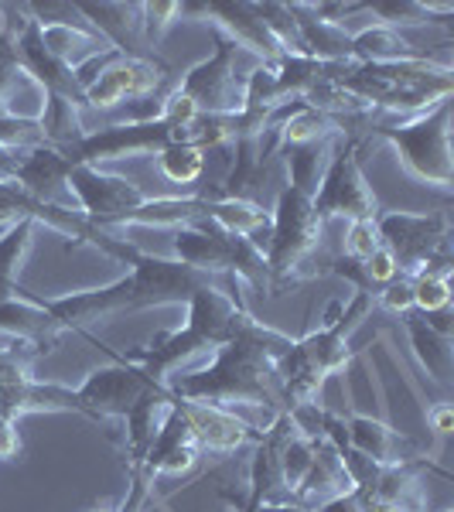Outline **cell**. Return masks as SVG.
Returning a JSON list of instances; mask_svg holds the SVG:
<instances>
[{
  "label": "cell",
  "mask_w": 454,
  "mask_h": 512,
  "mask_svg": "<svg viewBox=\"0 0 454 512\" xmlns=\"http://www.w3.org/2000/svg\"><path fill=\"white\" fill-rule=\"evenodd\" d=\"M113 366H99L86 376L76 396L86 407V417L93 424H106V420H123L130 410L144 400L147 393L158 390V379H151L137 362H127L120 352H113Z\"/></svg>",
  "instance_id": "obj_13"
},
{
  "label": "cell",
  "mask_w": 454,
  "mask_h": 512,
  "mask_svg": "<svg viewBox=\"0 0 454 512\" xmlns=\"http://www.w3.org/2000/svg\"><path fill=\"white\" fill-rule=\"evenodd\" d=\"M188 308V321L178 332H164L154 338L147 349L127 352L123 359L137 362L151 379L164 383L185 359H192L198 352H216L229 338L243 332V325L250 321V308H246L243 284L236 277H226L222 284L202 287L192 294Z\"/></svg>",
  "instance_id": "obj_3"
},
{
  "label": "cell",
  "mask_w": 454,
  "mask_h": 512,
  "mask_svg": "<svg viewBox=\"0 0 454 512\" xmlns=\"http://www.w3.org/2000/svg\"><path fill=\"white\" fill-rule=\"evenodd\" d=\"M376 301L383 304L386 311H393V315H403V311L414 308V280L400 274L396 280H390L383 291H379Z\"/></svg>",
  "instance_id": "obj_36"
},
{
  "label": "cell",
  "mask_w": 454,
  "mask_h": 512,
  "mask_svg": "<svg viewBox=\"0 0 454 512\" xmlns=\"http://www.w3.org/2000/svg\"><path fill=\"white\" fill-rule=\"evenodd\" d=\"M427 427L437 434V437H448L451 427H454V407L448 400L434 403V407H427Z\"/></svg>",
  "instance_id": "obj_38"
},
{
  "label": "cell",
  "mask_w": 454,
  "mask_h": 512,
  "mask_svg": "<svg viewBox=\"0 0 454 512\" xmlns=\"http://www.w3.org/2000/svg\"><path fill=\"white\" fill-rule=\"evenodd\" d=\"M246 509L250 512H311V509H301V506H250V502H246Z\"/></svg>",
  "instance_id": "obj_40"
},
{
  "label": "cell",
  "mask_w": 454,
  "mask_h": 512,
  "mask_svg": "<svg viewBox=\"0 0 454 512\" xmlns=\"http://www.w3.org/2000/svg\"><path fill=\"white\" fill-rule=\"evenodd\" d=\"M158 171L175 185H195L205 171V151L192 144H168L158 151Z\"/></svg>",
  "instance_id": "obj_30"
},
{
  "label": "cell",
  "mask_w": 454,
  "mask_h": 512,
  "mask_svg": "<svg viewBox=\"0 0 454 512\" xmlns=\"http://www.w3.org/2000/svg\"><path fill=\"white\" fill-rule=\"evenodd\" d=\"M181 4L178 0H154V4H144V38L151 48H158V41L168 35V28L178 21Z\"/></svg>",
  "instance_id": "obj_34"
},
{
  "label": "cell",
  "mask_w": 454,
  "mask_h": 512,
  "mask_svg": "<svg viewBox=\"0 0 454 512\" xmlns=\"http://www.w3.org/2000/svg\"><path fill=\"white\" fill-rule=\"evenodd\" d=\"M345 431H349L352 448H356L359 454H366V458L379 468L431 461V451H427L424 441L396 431V427L386 424V420L359 414V410H349V414H345Z\"/></svg>",
  "instance_id": "obj_16"
},
{
  "label": "cell",
  "mask_w": 454,
  "mask_h": 512,
  "mask_svg": "<svg viewBox=\"0 0 454 512\" xmlns=\"http://www.w3.org/2000/svg\"><path fill=\"white\" fill-rule=\"evenodd\" d=\"M444 512H451V509H444Z\"/></svg>",
  "instance_id": "obj_42"
},
{
  "label": "cell",
  "mask_w": 454,
  "mask_h": 512,
  "mask_svg": "<svg viewBox=\"0 0 454 512\" xmlns=\"http://www.w3.org/2000/svg\"><path fill=\"white\" fill-rule=\"evenodd\" d=\"M236 161L222 185L212 188V198H239L267 209V198H277L284 185V164H280V134L263 127L260 134H239L233 140Z\"/></svg>",
  "instance_id": "obj_11"
},
{
  "label": "cell",
  "mask_w": 454,
  "mask_h": 512,
  "mask_svg": "<svg viewBox=\"0 0 454 512\" xmlns=\"http://www.w3.org/2000/svg\"><path fill=\"white\" fill-rule=\"evenodd\" d=\"M349 59L352 62H373V65H386V62H403V59H427L424 52L410 41L403 31L386 28V24H366V28L352 31L349 38Z\"/></svg>",
  "instance_id": "obj_26"
},
{
  "label": "cell",
  "mask_w": 454,
  "mask_h": 512,
  "mask_svg": "<svg viewBox=\"0 0 454 512\" xmlns=\"http://www.w3.org/2000/svg\"><path fill=\"white\" fill-rule=\"evenodd\" d=\"M451 274H437V270H420L414 280V311L420 315H434V311L451 308Z\"/></svg>",
  "instance_id": "obj_32"
},
{
  "label": "cell",
  "mask_w": 454,
  "mask_h": 512,
  "mask_svg": "<svg viewBox=\"0 0 454 512\" xmlns=\"http://www.w3.org/2000/svg\"><path fill=\"white\" fill-rule=\"evenodd\" d=\"M335 82L359 96L369 110H383L393 117H420L437 103L454 96L451 62L403 59V62H338Z\"/></svg>",
  "instance_id": "obj_5"
},
{
  "label": "cell",
  "mask_w": 454,
  "mask_h": 512,
  "mask_svg": "<svg viewBox=\"0 0 454 512\" xmlns=\"http://www.w3.org/2000/svg\"><path fill=\"white\" fill-rule=\"evenodd\" d=\"M403 321V332L410 338V349H414L417 362L424 366V373L434 379L437 386H451V376H454V335H444L431 328L424 321L420 311H403L400 315Z\"/></svg>",
  "instance_id": "obj_23"
},
{
  "label": "cell",
  "mask_w": 454,
  "mask_h": 512,
  "mask_svg": "<svg viewBox=\"0 0 454 512\" xmlns=\"http://www.w3.org/2000/svg\"><path fill=\"white\" fill-rule=\"evenodd\" d=\"M366 11L379 14V24L400 31L403 24H441L444 18L454 14V4L448 0H376V4H366Z\"/></svg>",
  "instance_id": "obj_29"
},
{
  "label": "cell",
  "mask_w": 454,
  "mask_h": 512,
  "mask_svg": "<svg viewBox=\"0 0 454 512\" xmlns=\"http://www.w3.org/2000/svg\"><path fill=\"white\" fill-rule=\"evenodd\" d=\"M332 140H311V144H291L280 147V164H284V181L301 188L304 195L315 198L321 178H325L328 158H332Z\"/></svg>",
  "instance_id": "obj_28"
},
{
  "label": "cell",
  "mask_w": 454,
  "mask_h": 512,
  "mask_svg": "<svg viewBox=\"0 0 454 512\" xmlns=\"http://www.w3.org/2000/svg\"><path fill=\"white\" fill-rule=\"evenodd\" d=\"M35 229V219H21L0 233V304L14 301V297H28V291L18 284V277L31 246H35Z\"/></svg>",
  "instance_id": "obj_27"
},
{
  "label": "cell",
  "mask_w": 454,
  "mask_h": 512,
  "mask_svg": "<svg viewBox=\"0 0 454 512\" xmlns=\"http://www.w3.org/2000/svg\"><path fill=\"white\" fill-rule=\"evenodd\" d=\"M171 65L154 55V59H127L117 55L99 76L82 89L86 110H117L120 103H137V99L158 96L171 89Z\"/></svg>",
  "instance_id": "obj_15"
},
{
  "label": "cell",
  "mask_w": 454,
  "mask_h": 512,
  "mask_svg": "<svg viewBox=\"0 0 454 512\" xmlns=\"http://www.w3.org/2000/svg\"><path fill=\"white\" fill-rule=\"evenodd\" d=\"M321 233L325 222L315 216V202L294 185H280L270 209V233H267V274H270V297H280L304 280L328 274V263L321 256Z\"/></svg>",
  "instance_id": "obj_6"
},
{
  "label": "cell",
  "mask_w": 454,
  "mask_h": 512,
  "mask_svg": "<svg viewBox=\"0 0 454 512\" xmlns=\"http://www.w3.org/2000/svg\"><path fill=\"white\" fill-rule=\"evenodd\" d=\"M76 14L86 18L113 52L127 59H154V48L144 38V4H123V0H103V4H76Z\"/></svg>",
  "instance_id": "obj_18"
},
{
  "label": "cell",
  "mask_w": 454,
  "mask_h": 512,
  "mask_svg": "<svg viewBox=\"0 0 454 512\" xmlns=\"http://www.w3.org/2000/svg\"><path fill=\"white\" fill-rule=\"evenodd\" d=\"M38 35H41V45L55 55L62 65H69L72 72L79 65L93 62L96 55H106L110 45L89 28L86 21H52V24H38Z\"/></svg>",
  "instance_id": "obj_25"
},
{
  "label": "cell",
  "mask_w": 454,
  "mask_h": 512,
  "mask_svg": "<svg viewBox=\"0 0 454 512\" xmlns=\"http://www.w3.org/2000/svg\"><path fill=\"white\" fill-rule=\"evenodd\" d=\"M212 41H216V52L205 62L192 65L175 89L202 117H236L243 110L246 93V76L236 72L239 48L219 31H212Z\"/></svg>",
  "instance_id": "obj_12"
},
{
  "label": "cell",
  "mask_w": 454,
  "mask_h": 512,
  "mask_svg": "<svg viewBox=\"0 0 454 512\" xmlns=\"http://www.w3.org/2000/svg\"><path fill=\"white\" fill-rule=\"evenodd\" d=\"M72 164L62 158V151L55 147H35L28 151L14 171V185L21 188L24 195H31L35 202H59V192H65V178H69Z\"/></svg>",
  "instance_id": "obj_24"
},
{
  "label": "cell",
  "mask_w": 454,
  "mask_h": 512,
  "mask_svg": "<svg viewBox=\"0 0 454 512\" xmlns=\"http://www.w3.org/2000/svg\"><path fill=\"white\" fill-rule=\"evenodd\" d=\"M379 243L393 253L396 267L403 277H417L420 270H437L451 274L454 253H451V216L448 212H379L376 219Z\"/></svg>",
  "instance_id": "obj_9"
},
{
  "label": "cell",
  "mask_w": 454,
  "mask_h": 512,
  "mask_svg": "<svg viewBox=\"0 0 454 512\" xmlns=\"http://www.w3.org/2000/svg\"><path fill=\"white\" fill-rule=\"evenodd\" d=\"M65 192L76 198V212L89 226L110 233V226L127 212L140 209L147 202L144 188L134 185L130 178L110 175V171H99L93 164H72L69 178H65Z\"/></svg>",
  "instance_id": "obj_14"
},
{
  "label": "cell",
  "mask_w": 454,
  "mask_h": 512,
  "mask_svg": "<svg viewBox=\"0 0 454 512\" xmlns=\"http://www.w3.org/2000/svg\"><path fill=\"white\" fill-rule=\"evenodd\" d=\"M311 468V437H304L301 431H294L287 437L284 451H280V478H284L287 495H294V489L301 485V478ZM291 506V502H287Z\"/></svg>",
  "instance_id": "obj_33"
},
{
  "label": "cell",
  "mask_w": 454,
  "mask_h": 512,
  "mask_svg": "<svg viewBox=\"0 0 454 512\" xmlns=\"http://www.w3.org/2000/svg\"><path fill=\"white\" fill-rule=\"evenodd\" d=\"M315 216L321 222L328 219H379V198L369 188L362 175V134H342L332 144V158H328L325 178H321L315 192Z\"/></svg>",
  "instance_id": "obj_10"
},
{
  "label": "cell",
  "mask_w": 454,
  "mask_h": 512,
  "mask_svg": "<svg viewBox=\"0 0 454 512\" xmlns=\"http://www.w3.org/2000/svg\"><path fill=\"white\" fill-rule=\"evenodd\" d=\"M359 499H362V512H424L427 506V499H369L362 492Z\"/></svg>",
  "instance_id": "obj_37"
},
{
  "label": "cell",
  "mask_w": 454,
  "mask_h": 512,
  "mask_svg": "<svg viewBox=\"0 0 454 512\" xmlns=\"http://www.w3.org/2000/svg\"><path fill=\"white\" fill-rule=\"evenodd\" d=\"M130 274L113 280L106 287L93 291L65 294L55 301H45L48 315H52L65 332H82L86 325L120 315V311H144V308H164V304H188L195 291L212 284H222L226 277L202 274V270L188 267L181 260H164V256L134 250L127 260Z\"/></svg>",
  "instance_id": "obj_2"
},
{
  "label": "cell",
  "mask_w": 454,
  "mask_h": 512,
  "mask_svg": "<svg viewBox=\"0 0 454 512\" xmlns=\"http://www.w3.org/2000/svg\"><path fill=\"white\" fill-rule=\"evenodd\" d=\"M294 338L277 332L250 318L243 332L229 338L222 349L212 352V362L198 373L188 376H168V390L178 400L192 403H216V407L236 410V407H263L270 414L280 410V379H277V359L291 349Z\"/></svg>",
  "instance_id": "obj_1"
},
{
  "label": "cell",
  "mask_w": 454,
  "mask_h": 512,
  "mask_svg": "<svg viewBox=\"0 0 454 512\" xmlns=\"http://www.w3.org/2000/svg\"><path fill=\"white\" fill-rule=\"evenodd\" d=\"M93 512H110V509H93Z\"/></svg>",
  "instance_id": "obj_41"
},
{
  "label": "cell",
  "mask_w": 454,
  "mask_h": 512,
  "mask_svg": "<svg viewBox=\"0 0 454 512\" xmlns=\"http://www.w3.org/2000/svg\"><path fill=\"white\" fill-rule=\"evenodd\" d=\"M373 297L352 294V301H332L328 304L325 325L318 332L294 338L291 349L277 359V379H280V410L291 414L301 403H315L325 379L349 366L352 345L349 335L366 321L373 311Z\"/></svg>",
  "instance_id": "obj_4"
},
{
  "label": "cell",
  "mask_w": 454,
  "mask_h": 512,
  "mask_svg": "<svg viewBox=\"0 0 454 512\" xmlns=\"http://www.w3.org/2000/svg\"><path fill=\"white\" fill-rule=\"evenodd\" d=\"M175 260L202 274L236 277L239 284H250L257 294L270 297L267 256L250 236H239L222 229L212 219H198L192 226L175 229Z\"/></svg>",
  "instance_id": "obj_8"
},
{
  "label": "cell",
  "mask_w": 454,
  "mask_h": 512,
  "mask_svg": "<svg viewBox=\"0 0 454 512\" xmlns=\"http://www.w3.org/2000/svg\"><path fill=\"white\" fill-rule=\"evenodd\" d=\"M315 512H362V499H359L356 489H349V492L335 495V499L321 502Z\"/></svg>",
  "instance_id": "obj_39"
},
{
  "label": "cell",
  "mask_w": 454,
  "mask_h": 512,
  "mask_svg": "<svg viewBox=\"0 0 454 512\" xmlns=\"http://www.w3.org/2000/svg\"><path fill=\"white\" fill-rule=\"evenodd\" d=\"M0 335L14 338V342H21V345H31L38 355H48L59 345L65 328L48 315L45 301L28 294V297H14V301L0 304Z\"/></svg>",
  "instance_id": "obj_21"
},
{
  "label": "cell",
  "mask_w": 454,
  "mask_h": 512,
  "mask_svg": "<svg viewBox=\"0 0 454 512\" xmlns=\"http://www.w3.org/2000/svg\"><path fill=\"white\" fill-rule=\"evenodd\" d=\"M366 137H379L396 151L403 171L410 178L434 188L454 185V151H451V99L437 103L434 110L400 123L369 120Z\"/></svg>",
  "instance_id": "obj_7"
},
{
  "label": "cell",
  "mask_w": 454,
  "mask_h": 512,
  "mask_svg": "<svg viewBox=\"0 0 454 512\" xmlns=\"http://www.w3.org/2000/svg\"><path fill=\"white\" fill-rule=\"evenodd\" d=\"M0 147L11 154H28V151H35V147H48L45 127H41V120L0 113Z\"/></svg>",
  "instance_id": "obj_31"
},
{
  "label": "cell",
  "mask_w": 454,
  "mask_h": 512,
  "mask_svg": "<svg viewBox=\"0 0 454 512\" xmlns=\"http://www.w3.org/2000/svg\"><path fill=\"white\" fill-rule=\"evenodd\" d=\"M171 407H178L185 414L188 427H192L195 441L202 451L212 454H233L243 444H257L260 441V427L250 424L246 417H239L236 410L216 407V403H192V400H178L171 393Z\"/></svg>",
  "instance_id": "obj_17"
},
{
  "label": "cell",
  "mask_w": 454,
  "mask_h": 512,
  "mask_svg": "<svg viewBox=\"0 0 454 512\" xmlns=\"http://www.w3.org/2000/svg\"><path fill=\"white\" fill-rule=\"evenodd\" d=\"M18 62H21V69L38 82L45 96L65 99V103L86 110V96H82V86H79L76 72H72L69 65H62L45 45H41V35H38L35 21L24 24V31L18 35Z\"/></svg>",
  "instance_id": "obj_20"
},
{
  "label": "cell",
  "mask_w": 454,
  "mask_h": 512,
  "mask_svg": "<svg viewBox=\"0 0 454 512\" xmlns=\"http://www.w3.org/2000/svg\"><path fill=\"white\" fill-rule=\"evenodd\" d=\"M349 489H352V478H349V472H345L335 444L321 434L311 437V468H308V475L301 478V485L294 489L291 506L315 512L321 502L335 499V495H342Z\"/></svg>",
  "instance_id": "obj_22"
},
{
  "label": "cell",
  "mask_w": 454,
  "mask_h": 512,
  "mask_svg": "<svg viewBox=\"0 0 454 512\" xmlns=\"http://www.w3.org/2000/svg\"><path fill=\"white\" fill-rule=\"evenodd\" d=\"M294 431L297 427L291 414H277L263 427L250 465V495H246L250 506H287L291 502V495L284 489V478H280V451H284L287 437Z\"/></svg>",
  "instance_id": "obj_19"
},
{
  "label": "cell",
  "mask_w": 454,
  "mask_h": 512,
  "mask_svg": "<svg viewBox=\"0 0 454 512\" xmlns=\"http://www.w3.org/2000/svg\"><path fill=\"white\" fill-rule=\"evenodd\" d=\"M379 229H376V219H359V222H349V233H345V250L342 256L349 260H369L376 250H379Z\"/></svg>",
  "instance_id": "obj_35"
}]
</instances>
